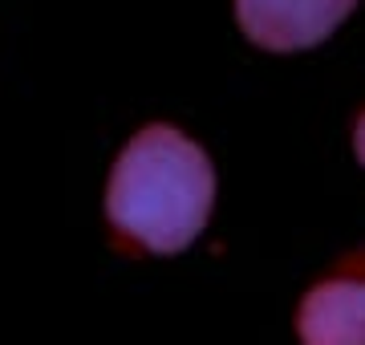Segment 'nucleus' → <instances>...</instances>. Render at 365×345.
I'll list each match as a JSON object with an SVG mask.
<instances>
[{
  "label": "nucleus",
  "instance_id": "obj_1",
  "mask_svg": "<svg viewBox=\"0 0 365 345\" xmlns=\"http://www.w3.org/2000/svg\"><path fill=\"white\" fill-rule=\"evenodd\" d=\"M215 203V171L203 146L175 126H146L118 155L106 212L110 224L146 252L170 256L207 227Z\"/></svg>",
  "mask_w": 365,
  "mask_h": 345
},
{
  "label": "nucleus",
  "instance_id": "obj_2",
  "mask_svg": "<svg viewBox=\"0 0 365 345\" xmlns=\"http://www.w3.org/2000/svg\"><path fill=\"white\" fill-rule=\"evenodd\" d=\"M357 9V0H235L244 37L272 53L313 49Z\"/></svg>",
  "mask_w": 365,
  "mask_h": 345
},
{
  "label": "nucleus",
  "instance_id": "obj_3",
  "mask_svg": "<svg viewBox=\"0 0 365 345\" xmlns=\"http://www.w3.org/2000/svg\"><path fill=\"white\" fill-rule=\"evenodd\" d=\"M300 345H365V268L321 280L300 301Z\"/></svg>",
  "mask_w": 365,
  "mask_h": 345
},
{
  "label": "nucleus",
  "instance_id": "obj_4",
  "mask_svg": "<svg viewBox=\"0 0 365 345\" xmlns=\"http://www.w3.org/2000/svg\"><path fill=\"white\" fill-rule=\"evenodd\" d=\"M353 150H357V159H361V167H365V114L357 118V130H353Z\"/></svg>",
  "mask_w": 365,
  "mask_h": 345
}]
</instances>
